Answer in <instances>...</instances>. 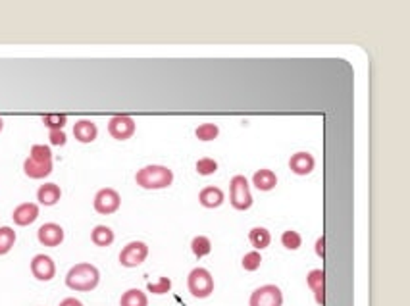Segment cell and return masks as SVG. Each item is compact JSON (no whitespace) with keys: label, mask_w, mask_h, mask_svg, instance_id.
Wrapping results in <instances>:
<instances>
[{"label":"cell","mask_w":410,"mask_h":306,"mask_svg":"<svg viewBox=\"0 0 410 306\" xmlns=\"http://www.w3.org/2000/svg\"><path fill=\"white\" fill-rule=\"evenodd\" d=\"M195 169H197V174H199V176H212V174H216L218 162L214 160V158L204 156V158H201V160H197Z\"/></svg>","instance_id":"obj_29"},{"label":"cell","mask_w":410,"mask_h":306,"mask_svg":"<svg viewBox=\"0 0 410 306\" xmlns=\"http://www.w3.org/2000/svg\"><path fill=\"white\" fill-rule=\"evenodd\" d=\"M43 123L47 125L50 131H64V125L68 123V116L66 114H45L43 116Z\"/></svg>","instance_id":"obj_25"},{"label":"cell","mask_w":410,"mask_h":306,"mask_svg":"<svg viewBox=\"0 0 410 306\" xmlns=\"http://www.w3.org/2000/svg\"><path fill=\"white\" fill-rule=\"evenodd\" d=\"M191 251L197 258H204L212 253V241H210L206 235H197V237L191 241Z\"/></svg>","instance_id":"obj_22"},{"label":"cell","mask_w":410,"mask_h":306,"mask_svg":"<svg viewBox=\"0 0 410 306\" xmlns=\"http://www.w3.org/2000/svg\"><path fill=\"white\" fill-rule=\"evenodd\" d=\"M135 120L132 116H114L108 122V133L116 141H127L135 135Z\"/></svg>","instance_id":"obj_9"},{"label":"cell","mask_w":410,"mask_h":306,"mask_svg":"<svg viewBox=\"0 0 410 306\" xmlns=\"http://www.w3.org/2000/svg\"><path fill=\"white\" fill-rule=\"evenodd\" d=\"M248 241H250V245L255 246V251H264V249H268L271 243V235L270 231L266 230V228H253L250 233H248Z\"/></svg>","instance_id":"obj_18"},{"label":"cell","mask_w":410,"mask_h":306,"mask_svg":"<svg viewBox=\"0 0 410 306\" xmlns=\"http://www.w3.org/2000/svg\"><path fill=\"white\" fill-rule=\"evenodd\" d=\"M229 202L235 210L245 212L253 207V195H250V187L245 176H233L229 181Z\"/></svg>","instance_id":"obj_5"},{"label":"cell","mask_w":410,"mask_h":306,"mask_svg":"<svg viewBox=\"0 0 410 306\" xmlns=\"http://www.w3.org/2000/svg\"><path fill=\"white\" fill-rule=\"evenodd\" d=\"M135 181L143 189L148 191H156V189H166L174 183V172L166 166L160 164H153V166H145L137 172Z\"/></svg>","instance_id":"obj_3"},{"label":"cell","mask_w":410,"mask_h":306,"mask_svg":"<svg viewBox=\"0 0 410 306\" xmlns=\"http://www.w3.org/2000/svg\"><path fill=\"white\" fill-rule=\"evenodd\" d=\"M120 306H148L147 293L141 289H127L120 297Z\"/></svg>","instance_id":"obj_19"},{"label":"cell","mask_w":410,"mask_h":306,"mask_svg":"<svg viewBox=\"0 0 410 306\" xmlns=\"http://www.w3.org/2000/svg\"><path fill=\"white\" fill-rule=\"evenodd\" d=\"M281 245L285 246L287 251H299L302 245L301 233L295 230L283 231V235H281Z\"/></svg>","instance_id":"obj_24"},{"label":"cell","mask_w":410,"mask_h":306,"mask_svg":"<svg viewBox=\"0 0 410 306\" xmlns=\"http://www.w3.org/2000/svg\"><path fill=\"white\" fill-rule=\"evenodd\" d=\"M324 243H325V239L324 237H320L316 241V254L320 256V258H324L325 253H324Z\"/></svg>","instance_id":"obj_32"},{"label":"cell","mask_w":410,"mask_h":306,"mask_svg":"<svg viewBox=\"0 0 410 306\" xmlns=\"http://www.w3.org/2000/svg\"><path fill=\"white\" fill-rule=\"evenodd\" d=\"M195 135L199 141H204V143H208V141H214V139L220 135V127H218L216 123L212 122H204L201 123L197 131H195Z\"/></svg>","instance_id":"obj_23"},{"label":"cell","mask_w":410,"mask_h":306,"mask_svg":"<svg viewBox=\"0 0 410 306\" xmlns=\"http://www.w3.org/2000/svg\"><path fill=\"white\" fill-rule=\"evenodd\" d=\"M66 141H68V137H66L64 131H50V143H52V145L64 146L66 145Z\"/></svg>","instance_id":"obj_30"},{"label":"cell","mask_w":410,"mask_h":306,"mask_svg":"<svg viewBox=\"0 0 410 306\" xmlns=\"http://www.w3.org/2000/svg\"><path fill=\"white\" fill-rule=\"evenodd\" d=\"M248 306H283V293L278 285L268 284L253 291Z\"/></svg>","instance_id":"obj_7"},{"label":"cell","mask_w":410,"mask_h":306,"mask_svg":"<svg viewBox=\"0 0 410 306\" xmlns=\"http://www.w3.org/2000/svg\"><path fill=\"white\" fill-rule=\"evenodd\" d=\"M120 204H122V197H120V193L116 189L106 187V189H101V191L94 195L93 207L102 216L114 214L118 208H120Z\"/></svg>","instance_id":"obj_8"},{"label":"cell","mask_w":410,"mask_h":306,"mask_svg":"<svg viewBox=\"0 0 410 306\" xmlns=\"http://www.w3.org/2000/svg\"><path fill=\"white\" fill-rule=\"evenodd\" d=\"M58 306H83V302L79 299H76V297H66Z\"/></svg>","instance_id":"obj_31"},{"label":"cell","mask_w":410,"mask_h":306,"mask_svg":"<svg viewBox=\"0 0 410 306\" xmlns=\"http://www.w3.org/2000/svg\"><path fill=\"white\" fill-rule=\"evenodd\" d=\"M324 295H325V289H318V291L314 293V297H316V302L320 306H324L325 305V297H324Z\"/></svg>","instance_id":"obj_33"},{"label":"cell","mask_w":410,"mask_h":306,"mask_svg":"<svg viewBox=\"0 0 410 306\" xmlns=\"http://www.w3.org/2000/svg\"><path fill=\"white\" fill-rule=\"evenodd\" d=\"M37 199L43 207H55L62 199V189L56 183H43L37 191Z\"/></svg>","instance_id":"obj_15"},{"label":"cell","mask_w":410,"mask_h":306,"mask_svg":"<svg viewBox=\"0 0 410 306\" xmlns=\"http://www.w3.org/2000/svg\"><path fill=\"white\" fill-rule=\"evenodd\" d=\"M31 274L37 281H52L56 276V264L48 254H35L31 260Z\"/></svg>","instance_id":"obj_10"},{"label":"cell","mask_w":410,"mask_h":306,"mask_svg":"<svg viewBox=\"0 0 410 306\" xmlns=\"http://www.w3.org/2000/svg\"><path fill=\"white\" fill-rule=\"evenodd\" d=\"M97 135H99V127L91 120H79L73 125V137L78 139L79 143H93Z\"/></svg>","instance_id":"obj_16"},{"label":"cell","mask_w":410,"mask_h":306,"mask_svg":"<svg viewBox=\"0 0 410 306\" xmlns=\"http://www.w3.org/2000/svg\"><path fill=\"white\" fill-rule=\"evenodd\" d=\"M99 284H101V272L94 264H89V262H79L76 266H71L70 272L66 274V285L71 291H94Z\"/></svg>","instance_id":"obj_1"},{"label":"cell","mask_w":410,"mask_h":306,"mask_svg":"<svg viewBox=\"0 0 410 306\" xmlns=\"http://www.w3.org/2000/svg\"><path fill=\"white\" fill-rule=\"evenodd\" d=\"M253 183L258 191H271L278 185V176L270 168H262L253 176Z\"/></svg>","instance_id":"obj_17"},{"label":"cell","mask_w":410,"mask_h":306,"mask_svg":"<svg viewBox=\"0 0 410 306\" xmlns=\"http://www.w3.org/2000/svg\"><path fill=\"white\" fill-rule=\"evenodd\" d=\"M316 168V158L310 153H295L289 158V169L297 176H309Z\"/></svg>","instance_id":"obj_12"},{"label":"cell","mask_w":410,"mask_h":306,"mask_svg":"<svg viewBox=\"0 0 410 306\" xmlns=\"http://www.w3.org/2000/svg\"><path fill=\"white\" fill-rule=\"evenodd\" d=\"M147 291L153 293V295H166V293L171 291V279L162 276L158 281H148Z\"/></svg>","instance_id":"obj_27"},{"label":"cell","mask_w":410,"mask_h":306,"mask_svg":"<svg viewBox=\"0 0 410 306\" xmlns=\"http://www.w3.org/2000/svg\"><path fill=\"white\" fill-rule=\"evenodd\" d=\"M225 193L216 187V185H210V187H204L201 193H199V202H201L204 208H218L224 204Z\"/></svg>","instance_id":"obj_14"},{"label":"cell","mask_w":410,"mask_h":306,"mask_svg":"<svg viewBox=\"0 0 410 306\" xmlns=\"http://www.w3.org/2000/svg\"><path fill=\"white\" fill-rule=\"evenodd\" d=\"M260 264H262V256H260L258 251H250L241 260V266H243L245 272H256V270L260 268Z\"/></svg>","instance_id":"obj_28"},{"label":"cell","mask_w":410,"mask_h":306,"mask_svg":"<svg viewBox=\"0 0 410 306\" xmlns=\"http://www.w3.org/2000/svg\"><path fill=\"white\" fill-rule=\"evenodd\" d=\"M306 285H309L312 291L316 293L318 289H325V272L324 270H312L309 276H306Z\"/></svg>","instance_id":"obj_26"},{"label":"cell","mask_w":410,"mask_h":306,"mask_svg":"<svg viewBox=\"0 0 410 306\" xmlns=\"http://www.w3.org/2000/svg\"><path fill=\"white\" fill-rule=\"evenodd\" d=\"M2 127H4V120L0 118V131H2Z\"/></svg>","instance_id":"obj_34"},{"label":"cell","mask_w":410,"mask_h":306,"mask_svg":"<svg viewBox=\"0 0 410 306\" xmlns=\"http://www.w3.org/2000/svg\"><path fill=\"white\" fill-rule=\"evenodd\" d=\"M16 230H12L8 225L0 228V256L8 254L14 245H16Z\"/></svg>","instance_id":"obj_21"},{"label":"cell","mask_w":410,"mask_h":306,"mask_svg":"<svg viewBox=\"0 0 410 306\" xmlns=\"http://www.w3.org/2000/svg\"><path fill=\"white\" fill-rule=\"evenodd\" d=\"M114 231L110 230L108 225H97L93 231H91V241H93L97 246H110L114 243Z\"/></svg>","instance_id":"obj_20"},{"label":"cell","mask_w":410,"mask_h":306,"mask_svg":"<svg viewBox=\"0 0 410 306\" xmlns=\"http://www.w3.org/2000/svg\"><path fill=\"white\" fill-rule=\"evenodd\" d=\"M64 237H66V233H64L62 225H58L55 222H48L43 223L37 231V239H39L41 245L45 246H58L64 243Z\"/></svg>","instance_id":"obj_11"},{"label":"cell","mask_w":410,"mask_h":306,"mask_svg":"<svg viewBox=\"0 0 410 306\" xmlns=\"http://www.w3.org/2000/svg\"><path fill=\"white\" fill-rule=\"evenodd\" d=\"M187 289L195 299H208L214 293V277L206 268H193L187 277Z\"/></svg>","instance_id":"obj_4"},{"label":"cell","mask_w":410,"mask_h":306,"mask_svg":"<svg viewBox=\"0 0 410 306\" xmlns=\"http://www.w3.org/2000/svg\"><path fill=\"white\" fill-rule=\"evenodd\" d=\"M148 258V245L143 241H132L122 249V253L118 256L120 264L124 268H137Z\"/></svg>","instance_id":"obj_6"},{"label":"cell","mask_w":410,"mask_h":306,"mask_svg":"<svg viewBox=\"0 0 410 306\" xmlns=\"http://www.w3.org/2000/svg\"><path fill=\"white\" fill-rule=\"evenodd\" d=\"M37 218H39V204H35V202H24V204H20L14 210V214H12V220L20 228L31 225Z\"/></svg>","instance_id":"obj_13"},{"label":"cell","mask_w":410,"mask_h":306,"mask_svg":"<svg viewBox=\"0 0 410 306\" xmlns=\"http://www.w3.org/2000/svg\"><path fill=\"white\" fill-rule=\"evenodd\" d=\"M25 176L31 179H45L52 174V151L47 145H33L31 153L24 162Z\"/></svg>","instance_id":"obj_2"}]
</instances>
